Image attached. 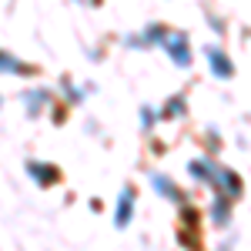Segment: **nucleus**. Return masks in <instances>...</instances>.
Listing matches in <instances>:
<instances>
[{"label": "nucleus", "mask_w": 251, "mask_h": 251, "mask_svg": "<svg viewBox=\"0 0 251 251\" xmlns=\"http://www.w3.org/2000/svg\"><path fill=\"white\" fill-rule=\"evenodd\" d=\"M157 47H164L177 67H188V64H191V50H188V37H184V34H168V30H164L161 40H157Z\"/></svg>", "instance_id": "nucleus-1"}, {"label": "nucleus", "mask_w": 251, "mask_h": 251, "mask_svg": "<svg viewBox=\"0 0 251 251\" xmlns=\"http://www.w3.org/2000/svg\"><path fill=\"white\" fill-rule=\"evenodd\" d=\"M208 64H211V71L218 74V77H231L234 74V67H231V60H228V54L221 50V47H214V44H208Z\"/></svg>", "instance_id": "nucleus-2"}, {"label": "nucleus", "mask_w": 251, "mask_h": 251, "mask_svg": "<svg viewBox=\"0 0 251 251\" xmlns=\"http://www.w3.org/2000/svg\"><path fill=\"white\" fill-rule=\"evenodd\" d=\"M131 204H134V194L124 191V198H121V208H117V225H121V228L127 225V218H131V211H134Z\"/></svg>", "instance_id": "nucleus-3"}, {"label": "nucleus", "mask_w": 251, "mask_h": 251, "mask_svg": "<svg viewBox=\"0 0 251 251\" xmlns=\"http://www.w3.org/2000/svg\"><path fill=\"white\" fill-rule=\"evenodd\" d=\"M0 71H3V74H27V67H20L17 60H14V57H7L3 50H0Z\"/></svg>", "instance_id": "nucleus-4"}, {"label": "nucleus", "mask_w": 251, "mask_h": 251, "mask_svg": "<svg viewBox=\"0 0 251 251\" xmlns=\"http://www.w3.org/2000/svg\"><path fill=\"white\" fill-rule=\"evenodd\" d=\"M154 188H157L161 194H168V198H177L174 184H168V181H164V174H157V177H154Z\"/></svg>", "instance_id": "nucleus-5"}, {"label": "nucleus", "mask_w": 251, "mask_h": 251, "mask_svg": "<svg viewBox=\"0 0 251 251\" xmlns=\"http://www.w3.org/2000/svg\"><path fill=\"white\" fill-rule=\"evenodd\" d=\"M141 121H144V127H154V111L144 107V111H141Z\"/></svg>", "instance_id": "nucleus-6"}, {"label": "nucleus", "mask_w": 251, "mask_h": 251, "mask_svg": "<svg viewBox=\"0 0 251 251\" xmlns=\"http://www.w3.org/2000/svg\"><path fill=\"white\" fill-rule=\"evenodd\" d=\"M181 111H184V104H181V97H174L171 107H168V114H181Z\"/></svg>", "instance_id": "nucleus-7"}]
</instances>
